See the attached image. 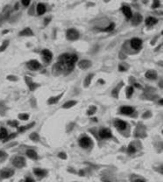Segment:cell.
<instances>
[{
	"label": "cell",
	"mask_w": 163,
	"mask_h": 182,
	"mask_svg": "<svg viewBox=\"0 0 163 182\" xmlns=\"http://www.w3.org/2000/svg\"><path fill=\"white\" fill-rule=\"evenodd\" d=\"M125 86V82L124 81H119L118 84L117 86H115V88L111 90V96L113 98L115 99H118L119 97V93H120V90L121 89Z\"/></svg>",
	"instance_id": "cell-15"
},
{
	"label": "cell",
	"mask_w": 163,
	"mask_h": 182,
	"mask_svg": "<svg viewBox=\"0 0 163 182\" xmlns=\"http://www.w3.org/2000/svg\"><path fill=\"white\" fill-rule=\"evenodd\" d=\"M115 27H116L115 23H110L108 26L105 27V28H104V29H102L101 31H102V32H105V33H110V32H112V31L115 29Z\"/></svg>",
	"instance_id": "cell-36"
},
{
	"label": "cell",
	"mask_w": 163,
	"mask_h": 182,
	"mask_svg": "<svg viewBox=\"0 0 163 182\" xmlns=\"http://www.w3.org/2000/svg\"><path fill=\"white\" fill-rule=\"evenodd\" d=\"M130 20H131V23L133 26H137V25H139L142 23L143 17L140 12H136V13H133V15H132V17Z\"/></svg>",
	"instance_id": "cell-13"
},
{
	"label": "cell",
	"mask_w": 163,
	"mask_h": 182,
	"mask_svg": "<svg viewBox=\"0 0 163 182\" xmlns=\"http://www.w3.org/2000/svg\"><path fill=\"white\" fill-rule=\"evenodd\" d=\"M26 156L28 159H32V160H37L39 159V155H38L37 152L35 150H33V149H31V148L27 149L26 151Z\"/></svg>",
	"instance_id": "cell-22"
},
{
	"label": "cell",
	"mask_w": 163,
	"mask_h": 182,
	"mask_svg": "<svg viewBox=\"0 0 163 182\" xmlns=\"http://www.w3.org/2000/svg\"><path fill=\"white\" fill-rule=\"evenodd\" d=\"M136 152H137V145L134 144L133 143H131V144L127 146V148H126V152H127L129 155H132V154H134Z\"/></svg>",
	"instance_id": "cell-31"
},
{
	"label": "cell",
	"mask_w": 163,
	"mask_h": 182,
	"mask_svg": "<svg viewBox=\"0 0 163 182\" xmlns=\"http://www.w3.org/2000/svg\"><path fill=\"white\" fill-rule=\"evenodd\" d=\"M6 123H7V125H9V126H11V128H19V122L18 121V120H9V121L6 122Z\"/></svg>",
	"instance_id": "cell-39"
},
{
	"label": "cell",
	"mask_w": 163,
	"mask_h": 182,
	"mask_svg": "<svg viewBox=\"0 0 163 182\" xmlns=\"http://www.w3.org/2000/svg\"><path fill=\"white\" fill-rule=\"evenodd\" d=\"M145 77L147 79V80H150V81H155L158 79V74L155 70L154 69H150V70H147L145 74Z\"/></svg>",
	"instance_id": "cell-20"
},
{
	"label": "cell",
	"mask_w": 163,
	"mask_h": 182,
	"mask_svg": "<svg viewBox=\"0 0 163 182\" xmlns=\"http://www.w3.org/2000/svg\"><path fill=\"white\" fill-rule=\"evenodd\" d=\"M151 117H152V111H150V110L146 111V112H145L144 114H142V116H141L142 119H147V118H151Z\"/></svg>",
	"instance_id": "cell-44"
},
{
	"label": "cell",
	"mask_w": 163,
	"mask_h": 182,
	"mask_svg": "<svg viewBox=\"0 0 163 182\" xmlns=\"http://www.w3.org/2000/svg\"><path fill=\"white\" fill-rule=\"evenodd\" d=\"M35 11H36V13L39 16H42L47 11V6L43 3H38L36 7H35Z\"/></svg>",
	"instance_id": "cell-21"
},
{
	"label": "cell",
	"mask_w": 163,
	"mask_h": 182,
	"mask_svg": "<svg viewBox=\"0 0 163 182\" xmlns=\"http://www.w3.org/2000/svg\"><path fill=\"white\" fill-rule=\"evenodd\" d=\"M24 182H35V181L32 177H26Z\"/></svg>",
	"instance_id": "cell-51"
},
{
	"label": "cell",
	"mask_w": 163,
	"mask_h": 182,
	"mask_svg": "<svg viewBox=\"0 0 163 182\" xmlns=\"http://www.w3.org/2000/svg\"><path fill=\"white\" fill-rule=\"evenodd\" d=\"M48 170H45V169H42V168H39V167H35L33 169V174L34 175L39 178V179H42L44 178L45 176H47L48 174Z\"/></svg>",
	"instance_id": "cell-18"
},
{
	"label": "cell",
	"mask_w": 163,
	"mask_h": 182,
	"mask_svg": "<svg viewBox=\"0 0 163 182\" xmlns=\"http://www.w3.org/2000/svg\"><path fill=\"white\" fill-rule=\"evenodd\" d=\"M10 7L11 6H9V5L5 6V8L4 9V11L1 13L0 20H5V19H7L10 17V15H11V8Z\"/></svg>",
	"instance_id": "cell-27"
},
{
	"label": "cell",
	"mask_w": 163,
	"mask_h": 182,
	"mask_svg": "<svg viewBox=\"0 0 163 182\" xmlns=\"http://www.w3.org/2000/svg\"><path fill=\"white\" fill-rule=\"evenodd\" d=\"M33 35H34V33H33V31L30 27L24 28L19 33V37H31V36H33Z\"/></svg>",
	"instance_id": "cell-23"
},
{
	"label": "cell",
	"mask_w": 163,
	"mask_h": 182,
	"mask_svg": "<svg viewBox=\"0 0 163 182\" xmlns=\"http://www.w3.org/2000/svg\"><path fill=\"white\" fill-rule=\"evenodd\" d=\"M29 139L34 143H38L41 141V137L36 131H33L29 134Z\"/></svg>",
	"instance_id": "cell-29"
},
{
	"label": "cell",
	"mask_w": 163,
	"mask_h": 182,
	"mask_svg": "<svg viewBox=\"0 0 163 182\" xmlns=\"http://www.w3.org/2000/svg\"><path fill=\"white\" fill-rule=\"evenodd\" d=\"M15 172L13 169H10V168H5L0 171V179L2 180H6V179H10L14 175Z\"/></svg>",
	"instance_id": "cell-12"
},
{
	"label": "cell",
	"mask_w": 163,
	"mask_h": 182,
	"mask_svg": "<svg viewBox=\"0 0 163 182\" xmlns=\"http://www.w3.org/2000/svg\"><path fill=\"white\" fill-rule=\"evenodd\" d=\"M18 144V142L16 143V142H13L12 143V141H11V142H9V144H8V145H7V148H11V147H13V146H15V145H17Z\"/></svg>",
	"instance_id": "cell-50"
},
{
	"label": "cell",
	"mask_w": 163,
	"mask_h": 182,
	"mask_svg": "<svg viewBox=\"0 0 163 182\" xmlns=\"http://www.w3.org/2000/svg\"><path fill=\"white\" fill-rule=\"evenodd\" d=\"M94 76H95V74L91 73V74H89L85 77V79H84V81H83V87H84L85 89H87V88H89V87L90 86V83H91L92 79H93Z\"/></svg>",
	"instance_id": "cell-28"
},
{
	"label": "cell",
	"mask_w": 163,
	"mask_h": 182,
	"mask_svg": "<svg viewBox=\"0 0 163 182\" xmlns=\"http://www.w3.org/2000/svg\"><path fill=\"white\" fill-rule=\"evenodd\" d=\"M132 86L134 88V89H143V87H142L139 82H137V81L133 82V83L132 84Z\"/></svg>",
	"instance_id": "cell-46"
},
{
	"label": "cell",
	"mask_w": 163,
	"mask_h": 182,
	"mask_svg": "<svg viewBox=\"0 0 163 182\" xmlns=\"http://www.w3.org/2000/svg\"><path fill=\"white\" fill-rule=\"evenodd\" d=\"M35 122H32V123H28V124H26V125H22V126H19V128L17 129L18 130V133H23V132H26V130H30L31 128H33L34 125H35Z\"/></svg>",
	"instance_id": "cell-25"
},
{
	"label": "cell",
	"mask_w": 163,
	"mask_h": 182,
	"mask_svg": "<svg viewBox=\"0 0 163 182\" xmlns=\"http://www.w3.org/2000/svg\"><path fill=\"white\" fill-rule=\"evenodd\" d=\"M18 134H19L18 132H11V133L8 134L7 137H6L4 141H2V142H3V143H4V144L9 143V142H11V141H12L15 137H17Z\"/></svg>",
	"instance_id": "cell-33"
},
{
	"label": "cell",
	"mask_w": 163,
	"mask_h": 182,
	"mask_svg": "<svg viewBox=\"0 0 163 182\" xmlns=\"http://www.w3.org/2000/svg\"><path fill=\"white\" fill-rule=\"evenodd\" d=\"M51 20H52V18H51V17H48V18H46L44 19V25H48L50 23Z\"/></svg>",
	"instance_id": "cell-49"
},
{
	"label": "cell",
	"mask_w": 163,
	"mask_h": 182,
	"mask_svg": "<svg viewBox=\"0 0 163 182\" xmlns=\"http://www.w3.org/2000/svg\"><path fill=\"white\" fill-rule=\"evenodd\" d=\"M7 110H8V108L5 105V103H3V102H0V116H2V117L5 116Z\"/></svg>",
	"instance_id": "cell-35"
},
{
	"label": "cell",
	"mask_w": 163,
	"mask_h": 182,
	"mask_svg": "<svg viewBox=\"0 0 163 182\" xmlns=\"http://www.w3.org/2000/svg\"><path fill=\"white\" fill-rule=\"evenodd\" d=\"M121 11H122L124 16L125 17V18L127 20H130L132 18V17L133 15V12H132V9L130 8V6H128V5H122Z\"/></svg>",
	"instance_id": "cell-16"
},
{
	"label": "cell",
	"mask_w": 163,
	"mask_h": 182,
	"mask_svg": "<svg viewBox=\"0 0 163 182\" xmlns=\"http://www.w3.org/2000/svg\"><path fill=\"white\" fill-rule=\"evenodd\" d=\"M77 66L80 69L85 70V69L90 68L92 66V62L90 60H81V61L77 62Z\"/></svg>",
	"instance_id": "cell-19"
},
{
	"label": "cell",
	"mask_w": 163,
	"mask_h": 182,
	"mask_svg": "<svg viewBox=\"0 0 163 182\" xmlns=\"http://www.w3.org/2000/svg\"><path fill=\"white\" fill-rule=\"evenodd\" d=\"M77 103H78V101H76V100H68V101L65 102V103L61 106V109H63V110H69V109L75 107Z\"/></svg>",
	"instance_id": "cell-24"
},
{
	"label": "cell",
	"mask_w": 163,
	"mask_h": 182,
	"mask_svg": "<svg viewBox=\"0 0 163 182\" xmlns=\"http://www.w3.org/2000/svg\"><path fill=\"white\" fill-rule=\"evenodd\" d=\"M97 110H98V108L96 107V106H94V105H90V107H89V109H88V110H87V115L88 116H93L96 112H97Z\"/></svg>",
	"instance_id": "cell-37"
},
{
	"label": "cell",
	"mask_w": 163,
	"mask_h": 182,
	"mask_svg": "<svg viewBox=\"0 0 163 182\" xmlns=\"http://www.w3.org/2000/svg\"><path fill=\"white\" fill-rule=\"evenodd\" d=\"M41 57L43 59V61L46 62H50L53 59V53L51 51H49L48 49H43L41 53Z\"/></svg>",
	"instance_id": "cell-17"
},
{
	"label": "cell",
	"mask_w": 163,
	"mask_h": 182,
	"mask_svg": "<svg viewBox=\"0 0 163 182\" xmlns=\"http://www.w3.org/2000/svg\"><path fill=\"white\" fill-rule=\"evenodd\" d=\"M57 157H58L59 159H63V160L67 159V158H68L66 152H59L58 155H57Z\"/></svg>",
	"instance_id": "cell-45"
},
{
	"label": "cell",
	"mask_w": 163,
	"mask_h": 182,
	"mask_svg": "<svg viewBox=\"0 0 163 182\" xmlns=\"http://www.w3.org/2000/svg\"><path fill=\"white\" fill-rule=\"evenodd\" d=\"M8 134H9V132H8L7 129L5 127H4L3 125H0V140L4 141L7 137Z\"/></svg>",
	"instance_id": "cell-30"
},
{
	"label": "cell",
	"mask_w": 163,
	"mask_h": 182,
	"mask_svg": "<svg viewBox=\"0 0 163 182\" xmlns=\"http://www.w3.org/2000/svg\"><path fill=\"white\" fill-rule=\"evenodd\" d=\"M78 144L79 146L82 148V149H84V150H88V149H90L92 148L93 146V140L90 137L87 136V135H83L82 136L79 140H78Z\"/></svg>",
	"instance_id": "cell-2"
},
{
	"label": "cell",
	"mask_w": 163,
	"mask_h": 182,
	"mask_svg": "<svg viewBox=\"0 0 163 182\" xmlns=\"http://www.w3.org/2000/svg\"><path fill=\"white\" fill-rule=\"evenodd\" d=\"M133 136L135 137H137V138H144V137H147L146 128L140 123H139V124L136 126V129H135V131H134Z\"/></svg>",
	"instance_id": "cell-9"
},
{
	"label": "cell",
	"mask_w": 163,
	"mask_h": 182,
	"mask_svg": "<svg viewBox=\"0 0 163 182\" xmlns=\"http://www.w3.org/2000/svg\"><path fill=\"white\" fill-rule=\"evenodd\" d=\"M157 23H158V19H157L156 18H154V17H152V16H149V17H147V18L145 19V24H146V25H147V26H149V27L155 25Z\"/></svg>",
	"instance_id": "cell-26"
},
{
	"label": "cell",
	"mask_w": 163,
	"mask_h": 182,
	"mask_svg": "<svg viewBox=\"0 0 163 182\" xmlns=\"http://www.w3.org/2000/svg\"><path fill=\"white\" fill-rule=\"evenodd\" d=\"M134 94V88L132 85H129L128 87H126L125 89V96L127 99H131V97L132 96V95Z\"/></svg>",
	"instance_id": "cell-32"
},
{
	"label": "cell",
	"mask_w": 163,
	"mask_h": 182,
	"mask_svg": "<svg viewBox=\"0 0 163 182\" xmlns=\"http://www.w3.org/2000/svg\"><path fill=\"white\" fill-rule=\"evenodd\" d=\"M137 111L132 106H121L118 110V113L127 117H132Z\"/></svg>",
	"instance_id": "cell-7"
},
{
	"label": "cell",
	"mask_w": 163,
	"mask_h": 182,
	"mask_svg": "<svg viewBox=\"0 0 163 182\" xmlns=\"http://www.w3.org/2000/svg\"><path fill=\"white\" fill-rule=\"evenodd\" d=\"M6 79L10 81H19V78L18 76L16 75H13V74H10V75H7Z\"/></svg>",
	"instance_id": "cell-43"
},
{
	"label": "cell",
	"mask_w": 163,
	"mask_h": 182,
	"mask_svg": "<svg viewBox=\"0 0 163 182\" xmlns=\"http://www.w3.org/2000/svg\"><path fill=\"white\" fill-rule=\"evenodd\" d=\"M113 125L115 126V128L121 132V134H124V132L128 131V128L130 129V125L128 124V123L125 120L119 119V118H115L113 121Z\"/></svg>",
	"instance_id": "cell-3"
},
{
	"label": "cell",
	"mask_w": 163,
	"mask_h": 182,
	"mask_svg": "<svg viewBox=\"0 0 163 182\" xmlns=\"http://www.w3.org/2000/svg\"><path fill=\"white\" fill-rule=\"evenodd\" d=\"M19 3H16L14 5V10H19Z\"/></svg>",
	"instance_id": "cell-52"
},
{
	"label": "cell",
	"mask_w": 163,
	"mask_h": 182,
	"mask_svg": "<svg viewBox=\"0 0 163 182\" xmlns=\"http://www.w3.org/2000/svg\"><path fill=\"white\" fill-rule=\"evenodd\" d=\"M158 86L160 87V89H162V80H161L158 83Z\"/></svg>",
	"instance_id": "cell-53"
},
{
	"label": "cell",
	"mask_w": 163,
	"mask_h": 182,
	"mask_svg": "<svg viewBox=\"0 0 163 182\" xmlns=\"http://www.w3.org/2000/svg\"><path fill=\"white\" fill-rule=\"evenodd\" d=\"M98 137H99V138H101V139H104V140H105V139H110V138H114V137H113V134H112V131H111V130L110 129V128H101L98 131Z\"/></svg>",
	"instance_id": "cell-6"
},
{
	"label": "cell",
	"mask_w": 163,
	"mask_h": 182,
	"mask_svg": "<svg viewBox=\"0 0 163 182\" xmlns=\"http://www.w3.org/2000/svg\"><path fill=\"white\" fill-rule=\"evenodd\" d=\"M128 65L125 64V62H122L118 65V71L119 72H126L128 70Z\"/></svg>",
	"instance_id": "cell-40"
},
{
	"label": "cell",
	"mask_w": 163,
	"mask_h": 182,
	"mask_svg": "<svg viewBox=\"0 0 163 182\" xmlns=\"http://www.w3.org/2000/svg\"><path fill=\"white\" fill-rule=\"evenodd\" d=\"M157 103H159V104H160V105H162L163 104L162 98H160V100H159V101H157Z\"/></svg>",
	"instance_id": "cell-54"
},
{
	"label": "cell",
	"mask_w": 163,
	"mask_h": 182,
	"mask_svg": "<svg viewBox=\"0 0 163 182\" xmlns=\"http://www.w3.org/2000/svg\"><path fill=\"white\" fill-rule=\"evenodd\" d=\"M9 45H10V40H4V41L2 42V44L0 45V53L4 52V51L7 49V47H9Z\"/></svg>",
	"instance_id": "cell-34"
},
{
	"label": "cell",
	"mask_w": 163,
	"mask_h": 182,
	"mask_svg": "<svg viewBox=\"0 0 163 182\" xmlns=\"http://www.w3.org/2000/svg\"><path fill=\"white\" fill-rule=\"evenodd\" d=\"M65 90H63L61 93H60V94H58V95H56V96H50L48 99V105H54V104H56V103H59V101L63 97V96H64V94H65Z\"/></svg>",
	"instance_id": "cell-14"
},
{
	"label": "cell",
	"mask_w": 163,
	"mask_h": 182,
	"mask_svg": "<svg viewBox=\"0 0 163 182\" xmlns=\"http://www.w3.org/2000/svg\"><path fill=\"white\" fill-rule=\"evenodd\" d=\"M24 79H25V81H26V85H27V87H28V89L31 92H34L37 89H39L41 87L40 83H37V82L33 81V80L28 75H26Z\"/></svg>",
	"instance_id": "cell-8"
},
{
	"label": "cell",
	"mask_w": 163,
	"mask_h": 182,
	"mask_svg": "<svg viewBox=\"0 0 163 182\" xmlns=\"http://www.w3.org/2000/svg\"><path fill=\"white\" fill-rule=\"evenodd\" d=\"M11 163H12V166L15 168L21 169V168H23L26 166V159L23 156H15L12 159Z\"/></svg>",
	"instance_id": "cell-5"
},
{
	"label": "cell",
	"mask_w": 163,
	"mask_h": 182,
	"mask_svg": "<svg viewBox=\"0 0 163 182\" xmlns=\"http://www.w3.org/2000/svg\"><path fill=\"white\" fill-rule=\"evenodd\" d=\"M26 67L31 71H38L41 68V63L37 60H30L26 62Z\"/></svg>",
	"instance_id": "cell-10"
},
{
	"label": "cell",
	"mask_w": 163,
	"mask_h": 182,
	"mask_svg": "<svg viewBox=\"0 0 163 182\" xmlns=\"http://www.w3.org/2000/svg\"><path fill=\"white\" fill-rule=\"evenodd\" d=\"M160 6H161V2H160L159 0H154V1L153 2V4H152L151 8L154 10V9H158Z\"/></svg>",
	"instance_id": "cell-42"
},
{
	"label": "cell",
	"mask_w": 163,
	"mask_h": 182,
	"mask_svg": "<svg viewBox=\"0 0 163 182\" xmlns=\"http://www.w3.org/2000/svg\"><path fill=\"white\" fill-rule=\"evenodd\" d=\"M8 157V154L4 152V151H2L0 150V162H4Z\"/></svg>",
	"instance_id": "cell-41"
},
{
	"label": "cell",
	"mask_w": 163,
	"mask_h": 182,
	"mask_svg": "<svg viewBox=\"0 0 163 182\" xmlns=\"http://www.w3.org/2000/svg\"><path fill=\"white\" fill-rule=\"evenodd\" d=\"M21 4L25 6V7H28L31 4V1L30 0H22L21 1Z\"/></svg>",
	"instance_id": "cell-47"
},
{
	"label": "cell",
	"mask_w": 163,
	"mask_h": 182,
	"mask_svg": "<svg viewBox=\"0 0 163 182\" xmlns=\"http://www.w3.org/2000/svg\"><path fill=\"white\" fill-rule=\"evenodd\" d=\"M129 42H130V46H131V47H132L133 50L138 51V50H140V49L142 47V44H143V42H142V40L140 39V38H136V37H134V38H132Z\"/></svg>",
	"instance_id": "cell-11"
},
{
	"label": "cell",
	"mask_w": 163,
	"mask_h": 182,
	"mask_svg": "<svg viewBox=\"0 0 163 182\" xmlns=\"http://www.w3.org/2000/svg\"><path fill=\"white\" fill-rule=\"evenodd\" d=\"M66 38L68 40L75 41L80 39V33L75 28H68L66 31Z\"/></svg>",
	"instance_id": "cell-4"
},
{
	"label": "cell",
	"mask_w": 163,
	"mask_h": 182,
	"mask_svg": "<svg viewBox=\"0 0 163 182\" xmlns=\"http://www.w3.org/2000/svg\"><path fill=\"white\" fill-rule=\"evenodd\" d=\"M132 182H147V181L143 178H140V177H138L134 180H132Z\"/></svg>",
	"instance_id": "cell-48"
},
{
	"label": "cell",
	"mask_w": 163,
	"mask_h": 182,
	"mask_svg": "<svg viewBox=\"0 0 163 182\" xmlns=\"http://www.w3.org/2000/svg\"><path fill=\"white\" fill-rule=\"evenodd\" d=\"M30 118V115L27 114V113H19L18 115V118L20 120V121H27Z\"/></svg>",
	"instance_id": "cell-38"
},
{
	"label": "cell",
	"mask_w": 163,
	"mask_h": 182,
	"mask_svg": "<svg viewBox=\"0 0 163 182\" xmlns=\"http://www.w3.org/2000/svg\"><path fill=\"white\" fill-rule=\"evenodd\" d=\"M77 62L78 56L75 54L64 53L59 56L54 67H56L59 74H68L74 70Z\"/></svg>",
	"instance_id": "cell-1"
}]
</instances>
